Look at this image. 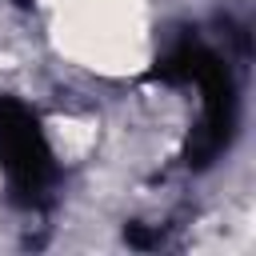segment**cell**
I'll return each instance as SVG.
<instances>
[{
  "mask_svg": "<svg viewBox=\"0 0 256 256\" xmlns=\"http://www.w3.org/2000/svg\"><path fill=\"white\" fill-rule=\"evenodd\" d=\"M16 4H32V0H16Z\"/></svg>",
  "mask_w": 256,
  "mask_h": 256,
  "instance_id": "3957f363",
  "label": "cell"
},
{
  "mask_svg": "<svg viewBox=\"0 0 256 256\" xmlns=\"http://www.w3.org/2000/svg\"><path fill=\"white\" fill-rule=\"evenodd\" d=\"M124 240H128L132 248H152V244H160V236H152V232H144V228H136V224H128Z\"/></svg>",
  "mask_w": 256,
  "mask_h": 256,
  "instance_id": "7a4b0ae2",
  "label": "cell"
},
{
  "mask_svg": "<svg viewBox=\"0 0 256 256\" xmlns=\"http://www.w3.org/2000/svg\"><path fill=\"white\" fill-rule=\"evenodd\" d=\"M0 172L8 192L24 208H48L56 188V156L48 148L36 108L16 96H0Z\"/></svg>",
  "mask_w": 256,
  "mask_h": 256,
  "instance_id": "6da1fadb",
  "label": "cell"
}]
</instances>
